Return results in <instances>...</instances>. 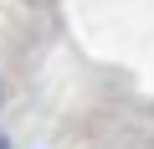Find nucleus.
<instances>
[{
	"mask_svg": "<svg viewBox=\"0 0 154 149\" xmlns=\"http://www.w3.org/2000/svg\"><path fill=\"white\" fill-rule=\"evenodd\" d=\"M0 149H11V144H5V139H0Z\"/></svg>",
	"mask_w": 154,
	"mask_h": 149,
	"instance_id": "nucleus-1",
	"label": "nucleus"
}]
</instances>
